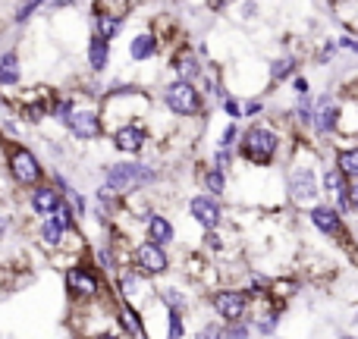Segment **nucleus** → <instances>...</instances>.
<instances>
[{
  "label": "nucleus",
  "mask_w": 358,
  "mask_h": 339,
  "mask_svg": "<svg viewBox=\"0 0 358 339\" xmlns=\"http://www.w3.org/2000/svg\"><path fill=\"white\" fill-rule=\"evenodd\" d=\"M157 182V170L151 164H142V161H120V164H110L104 170V185L101 189L110 192V195L123 198V195H132L138 189H148V185Z\"/></svg>",
  "instance_id": "obj_1"
},
{
  "label": "nucleus",
  "mask_w": 358,
  "mask_h": 339,
  "mask_svg": "<svg viewBox=\"0 0 358 339\" xmlns=\"http://www.w3.org/2000/svg\"><path fill=\"white\" fill-rule=\"evenodd\" d=\"M280 148H283V138H280L277 129H271V126H248L245 132H242V142H239V154L245 157L248 164H255V167H267V164L277 161Z\"/></svg>",
  "instance_id": "obj_2"
},
{
  "label": "nucleus",
  "mask_w": 358,
  "mask_h": 339,
  "mask_svg": "<svg viewBox=\"0 0 358 339\" xmlns=\"http://www.w3.org/2000/svg\"><path fill=\"white\" fill-rule=\"evenodd\" d=\"M3 161H6V173L13 176L16 185H25V189H35V185L44 182V167L41 161L35 157V151L25 148V145L13 142V145H3Z\"/></svg>",
  "instance_id": "obj_3"
},
{
  "label": "nucleus",
  "mask_w": 358,
  "mask_h": 339,
  "mask_svg": "<svg viewBox=\"0 0 358 339\" xmlns=\"http://www.w3.org/2000/svg\"><path fill=\"white\" fill-rule=\"evenodd\" d=\"M164 107H167L173 117H198L204 107V94L198 85L192 82H179L173 79L167 88H164Z\"/></svg>",
  "instance_id": "obj_4"
},
{
  "label": "nucleus",
  "mask_w": 358,
  "mask_h": 339,
  "mask_svg": "<svg viewBox=\"0 0 358 339\" xmlns=\"http://www.w3.org/2000/svg\"><path fill=\"white\" fill-rule=\"evenodd\" d=\"M66 289H69V298L79 305H94L104 292V280L94 267H85V264H73L66 271Z\"/></svg>",
  "instance_id": "obj_5"
},
{
  "label": "nucleus",
  "mask_w": 358,
  "mask_h": 339,
  "mask_svg": "<svg viewBox=\"0 0 358 339\" xmlns=\"http://www.w3.org/2000/svg\"><path fill=\"white\" fill-rule=\"evenodd\" d=\"M208 302H210V311H214L223 324H242L248 315V305H252V296H248L245 289H229V286H223V289L210 292Z\"/></svg>",
  "instance_id": "obj_6"
},
{
  "label": "nucleus",
  "mask_w": 358,
  "mask_h": 339,
  "mask_svg": "<svg viewBox=\"0 0 358 339\" xmlns=\"http://www.w3.org/2000/svg\"><path fill=\"white\" fill-rule=\"evenodd\" d=\"M317 195H321V182H317L315 164H296L289 170V198L296 204H311L315 208Z\"/></svg>",
  "instance_id": "obj_7"
},
{
  "label": "nucleus",
  "mask_w": 358,
  "mask_h": 339,
  "mask_svg": "<svg viewBox=\"0 0 358 339\" xmlns=\"http://www.w3.org/2000/svg\"><path fill=\"white\" fill-rule=\"evenodd\" d=\"M308 223L321 236H327V239H340V242L352 239L346 220H343V214L334 208V204H315V208H308Z\"/></svg>",
  "instance_id": "obj_8"
},
{
  "label": "nucleus",
  "mask_w": 358,
  "mask_h": 339,
  "mask_svg": "<svg viewBox=\"0 0 358 339\" xmlns=\"http://www.w3.org/2000/svg\"><path fill=\"white\" fill-rule=\"evenodd\" d=\"M132 264H136V271L142 273V277L155 280L170 271V254H167V248H161V245L138 242V245L132 248Z\"/></svg>",
  "instance_id": "obj_9"
},
{
  "label": "nucleus",
  "mask_w": 358,
  "mask_h": 339,
  "mask_svg": "<svg viewBox=\"0 0 358 339\" xmlns=\"http://www.w3.org/2000/svg\"><path fill=\"white\" fill-rule=\"evenodd\" d=\"M148 145V129L142 126V120H132V123H123L113 129V148L120 154H129V157H138Z\"/></svg>",
  "instance_id": "obj_10"
},
{
  "label": "nucleus",
  "mask_w": 358,
  "mask_h": 339,
  "mask_svg": "<svg viewBox=\"0 0 358 339\" xmlns=\"http://www.w3.org/2000/svg\"><path fill=\"white\" fill-rule=\"evenodd\" d=\"M189 214L204 233H210V229H220V223H223V204L201 192V195L189 198Z\"/></svg>",
  "instance_id": "obj_11"
},
{
  "label": "nucleus",
  "mask_w": 358,
  "mask_h": 339,
  "mask_svg": "<svg viewBox=\"0 0 358 339\" xmlns=\"http://www.w3.org/2000/svg\"><path fill=\"white\" fill-rule=\"evenodd\" d=\"M66 129L73 132V138H79V142H94V138L104 136V117H101L98 110L79 107V110L66 120Z\"/></svg>",
  "instance_id": "obj_12"
},
{
  "label": "nucleus",
  "mask_w": 358,
  "mask_h": 339,
  "mask_svg": "<svg viewBox=\"0 0 358 339\" xmlns=\"http://www.w3.org/2000/svg\"><path fill=\"white\" fill-rule=\"evenodd\" d=\"M340 117H343V107L336 104L330 94H321V98L315 101V126H311V129L317 132V138H330L340 129Z\"/></svg>",
  "instance_id": "obj_13"
},
{
  "label": "nucleus",
  "mask_w": 358,
  "mask_h": 339,
  "mask_svg": "<svg viewBox=\"0 0 358 339\" xmlns=\"http://www.w3.org/2000/svg\"><path fill=\"white\" fill-rule=\"evenodd\" d=\"M63 201H66V198L54 189V182H41V185H35V189H29V208L35 210L38 217H54Z\"/></svg>",
  "instance_id": "obj_14"
},
{
  "label": "nucleus",
  "mask_w": 358,
  "mask_h": 339,
  "mask_svg": "<svg viewBox=\"0 0 358 339\" xmlns=\"http://www.w3.org/2000/svg\"><path fill=\"white\" fill-rule=\"evenodd\" d=\"M176 239V229H173V220L164 214H148L145 217V242L151 245H170Z\"/></svg>",
  "instance_id": "obj_15"
},
{
  "label": "nucleus",
  "mask_w": 358,
  "mask_h": 339,
  "mask_svg": "<svg viewBox=\"0 0 358 339\" xmlns=\"http://www.w3.org/2000/svg\"><path fill=\"white\" fill-rule=\"evenodd\" d=\"M157 50H161V38H157L155 31H138V35L129 41V60L132 63H148V60L157 57Z\"/></svg>",
  "instance_id": "obj_16"
},
{
  "label": "nucleus",
  "mask_w": 358,
  "mask_h": 339,
  "mask_svg": "<svg viewBox=\"0 0 358 339\" xmlns=\"http://www.w3.org/2000/svg\"><path fill=\"white\" fill-rule=\"evenodd\" d=\"M173 69H176V79L179 82H192V85H195V79H201V75H204L201 60H198L192 50H185V48L173 54Z\"/></svg>",
  "instance_id": "obj_17"
},
{
  "label": "nucleus",
  "mask_w": 358,
  "mask_h": 339,
  "mask_svg": "<svg viewBox=\"0 0 358 339\" xmlns=\"http://www.w3.org/2000/svg\"><path fill=\"white\" fill-rule=\"evenodd\" d=\"M88 66L98 75L107 73V66H110V41H104V38H98V35L88 38Z\"/></svg>",
  "instance_id": "obj_18"
},
{
  "label": "nucleus",
  "mask_w": 358,
  "mask_h": 339,
  "mask_svg": "<svg viewBox=\"0 0 358 339\" xmlns=\"http://www.w3.org/2000/svg\"><path fill=\"white\" fill-rule=\"evenodd\" d=\"M22 79V66H19V50L16 48H6L0 54V88H10L19 85Z\"/></svg>",
  "instance_id": "obj_19"
},
{
  "label": "nucleus",
  "mask_w": 358,
  "mask_h": 339,
  "mask_svg": "<svg viewBox=\"0 0 358 339\" xmlns=\"http://www.w3.org/2000/svg\"><path fill=\"white\" fill-rule=\"evenodd\" d=\"M38 236H41V242L48 248H63V242H66V236H69V229L60 223V217H44L41 220V229H38Z\"/></svg>",
  "instance_id": "obj_20"
},
{
  "label": "nucleus",
  "mask_w": 358,
  "mask_h": 339,
  "mask_svg": "<svg viewBox=\"0 0 358 339\" xmlns=\"http://www.w3.org/2000/svg\"><path fill=\"white\" fill-rule=\"evenodd\" d=\"M334 167L343 173L346 179H358V145H346V148H336L334 154Z\"/></svg>",
  "instance_id": "obj_21"
},
{
  "label": "nucleus",
  "mask_w": 358,
  "mask_h": 339,
  "mask_svg": "<svg viewBox=\"0 0 358 339\" xmlns=\"http://www.w3.org/2000/svg\"><path fill=\"white\" fill-rule=\"evenodd\" d=\"M201 185H204V195L220 198L223 192H227V173H220L217 167H204V173H201Z\"/></svg>",
  "instance_id": "obj_22"
},
{
  "label": "nucleus",
  "mask_w": 358,
  "mask_h": 339,
  "mask_svg": "<svg viewBox=\"0 0 358 339\" xmlns=\"http://www.w3.org/2000/svg\"><path fill=\"white\" fill-rule=\"evenodd\" d=\"M296 66H299V60L292 54H286V57H280V60H273L271 63V82H283V79H289L292 73H296Z\"/></svg>",
  "instance_id": "obj_23"
},
{
  "label": "nucleus",
  "mask_w": 358,
  "mask_h": 339,
  "mask_svg": "<svg viewBox=\"0 0 358 339\" xmlns=\"http://www.w3.org/2000/svg\"><path fill=\"white\" fill-rule=\"evenodd\" d=\"M167 339H182L185 336V324H182V311H170L167 308Z\"/></svg>",
  "instance_id": "obj_24"
},
{
  "label": "nucleus",
  "mask_w": 358,
  "mask_h": 339,
  "mask_svg": "<svg viewBox=\"0 0 358 339\" xmlns=\"http://www.w3.org/2000/svg\"><path fill=\"white\" fill-rule=\"evenodd\" d=\"M38 10H41V3H19V6H16V16H13V22H16V25H29V19L35 16Z\"/></svg>",
  "instance_id": "obj_25"
},
{
  "label": "nucleus",
  "mask_w": 358,
  "mask_h": 339,
  "mask_svg": "<svg viewBox=\"0 0 358 339\" xmlns=\"http://www.w3.org/2000/svg\"><path fill=\"white\" fill-rule=\"evenodd\" d=\"M252 330L248 324H223V339H248Z\"/></svg>",
  "instance_id": "obj_26"
},
{
  "label": "nucleus",
  "mask_w": 358,
  "mask_h": 339,
  "mask_svg": "<svg viewBox=\"0 0 358 339\" xmlns=\"http://www.w3.org/2000/svg\"><path fill=\"white\" fill-rule=\"evenodd\" d=\"M195 339H223V324H217V321L201 324V330L195 333Z\"/></svg>",
  "instance_id": "obj_27"
},
{
  "label": "nucleus",
  "mask_w": 358,
  "mask_h": 339,
  "mask_svg": "<svg viewBox=\"0 0 358 339\" xmlns=\"http://www.w3.org/2000/svg\"><path fill=\"white\" fill-rule=\"evenodd\" d=\"M236 138H239V126L229 123L227 129H223V136H220V142H217V148H220V151H229V148H233Z\"/></svg>",
  "instance_id": "obj_28"
},
{
  "label": "nucleus",
  "mask_w": 358,
  "mask_h": 339,
  "mask_svg": "<svg viewBox=\"0 0 358 339\" xmlns=\"http://www.w3.org/2000/svg\"><path fill=\"white\" fill-rule=\"evenodd\" d=\"M214 167L220 170V173H229V167H233V154H229V151H220V148H217V151H214Z\"/></svg>",
  "instance_id": "obj_29"
},
{
  "label": "nucleus",
  "mask_w": 358,
  "mask_h": 339,
  "mask_svg": "<svg viewBox=\"0 0 358 339\" xmlns=\"http://www.w3.org/2000/svg\"><path fill=\"white\" fill-rule=\"evenodd\" d=\"M223 110H227L233 120H239V117H242V107H239V101H236V98H229V94H227V98H223Z\"/></svg>",
  "instance_id": "obj_30"
},
{
  "label": "nucleus",
  "mask_w": 358,
  "mask_h": 339,
  "mask_svg": "<svg viewBox=\"0 0 358 339\" xmlns=\"http://www.w3.org/2000/svg\"><path fill=\"white\" fill-rule=\"evenodd\" d=\"M336 57V41H327L321 48V54H317V63H327V60H334Z\"/></svg>",
  "instance_id": "obj_31"
},
{
  "label": "nucleus",
  "mask_w": 358,
  "mask_h": 339,
  "mask_svg": "<svg viewBox=\"0 0 358 339\" xmlns=\"http://www.w3.org/2000/svg\"><path fill=\"white\" fill-rule=\"evenodd\" d=\"M292 88L299 92V98H308V92H311V85H308L305 75H296V79H292Z\"/></svg>",
  "instance_id": "obj_32"
},
{
  "label": "nucleus",
  "mask_w": 358,
  "mask_h": 339,
  "mask_svg": "<svg viewBox=\"0 0 358 339\" xmlns=\"http://www.w3.org/2000/svg\"><path fill=\"white\" fill-rule=\"evenodd\" d=\"M242 113H245V117H258V113H264V104H261V101H248V104L242 107Z\"/></svg>",
  "instance_id": "obj_33"
},
{
  "label": "nucleus",
  "mask_w": 358,
  "mask_h": 339,
  "mask_svg": "<svg viewBox=\"0 0 358 339\" xmlns=\"http://www.w3.org/2000/svg\"><path fill=\"white\" fill-rule=\"evenodd\" d=\"M349 208H352V214H358V179L349 182Z\"/></svg>",
  "instance_id": "obj_34"
},
{
  "label": "nucleus",
  "mask_w": 358,
  "mask_h": 339,
  "mask_svg": "<svg viewBox=\"0 0 358 339\" xmlns=\"http://www.w3.org/2000/svg\"><path fill=\"white\" fill-rule=\"evenodd\" d=\"M340 44H343L346 50H352V54H358V38H352V35H343V38H340Z\"/></svg>",
  "instance_id": "obj_35"
},
{
  "label": "nucleus",
  "mask_w": 358,
  "mask_h": 339,
  "mask_svg": "<svg viewBox=\"0 0 358 339\" xmlns=\"http://www.w3.org/2000/svg\"><path fill=\"white\" fill-rule=\"evenodd\" d=\"M6 233H10V214H3V210H0V242L6 239Z\"/></svg>",
  "instance_id": "obj_36"
},
{
  "label": "nucleus",
  "mask_w": 358,
  "mask_h": 339,
  "mask_svg": "<svg viewBox=\"0 0 358 339\" xmlns=\"http://www.w3.org/2000/svg\"><path fill=\"white\" fill-rule=\"evenodd\" d=\"M88 339H120V336L110 333V330H104V333H94V336H88Z\"/></svg>",
  "instance_id": "obj_37"
},
{
  "label": "nucleus",
  "mask_w": 358,
  "mask_h": 339,
  "mask_svg": "<svg viewBox=\"0 0 358 339\" xmlns=\"http://www.w3.org/2000/svg\"><path fill=\"white\" fill-rule=\"evenodd\" d=\"M0 107H3V110L10 107V101H6V94H3V92H0Z\"/></svg>",
  "instance_id": "obj_38"
},
{
  "label": "nucleus",
  "mask_w": 358,
  "mask_h": 339,
  "mask_svg": "<svg viewBox=\"0 0 358 339\" xmlns=\"http://www.w3.org/2000/svg\"><path fill=\"white\" fill-rule=\"evenodd\" d=\"M343 339H355V336H343Z\"/></svg>",
  "instance_id": "obj_39"
},
{
  "label": "nucleus",
  "mask_w": 358,
  "mask_h": 339,
  "mask_svg": "<svg viewBox=\"0 0 358 339\" xmlns=\"http://www.w3.org/2000/svg\"><path fill=\"white\" fill-rule=\"evenodd\" d=\"M355 101H358V88H355Z\"/></svg>",
  "instance_id": "obj_40"
},
{
  "label": "nucleus",
  "mask_w": 358,
  "mask_h": 339,
  "mask_svg": "<svg viewBox=\"0 0 358 339\" xmlns=\"http://www.w3.org/2000/svg\"><path fill=\"white\" fill-rule=\"evenodd\" d=\"M145 339H148V336H145Z\"/></svg>",
  "instance_id": "obj_41"
}]
</instances>
